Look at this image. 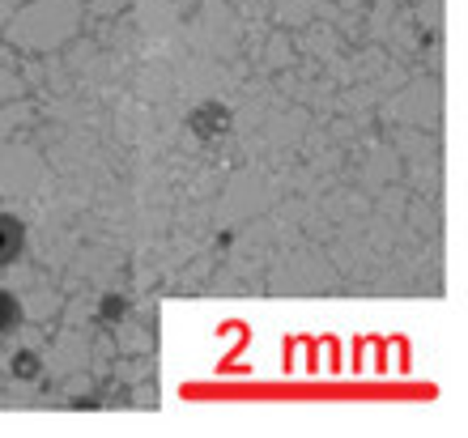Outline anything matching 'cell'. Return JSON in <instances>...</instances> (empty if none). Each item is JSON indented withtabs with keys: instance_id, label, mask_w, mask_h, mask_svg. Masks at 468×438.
Listing matches in <instances>:
<instances>
[{
	"instance_id": "obj_1",
	"label": "cell",
	"mask_w": 468,
	"mask_h": 438,
	"mask_svg": "<svg viewBox=\"0 0 468 438\" xmlns=\"http://www.w3.org/2000/svg\"><path fill=\"white\" fill-rule=\"evenodd\" d=\"M230 107H222V102H200L192 115H187V128H192V136H200V141H222L226 133H230Z\"/></svg>"
},
{
	"instance_id": "obj_2",
	"label": "cell",
	"mask_w": 468,
	"mask_h": 438,
	"mask_svg": "<svg viewBox=\"0 0 468 438\" xmlns=\"http://www.w3.org/2000/svg\"><path fill=\"white\" fill-rule=\"evenodd\" d=\"M26 251V226L13 213H0V268Z\"/></svg>"
},
{
	"instance_id": "obj_3",
	"label": "cell",
	"mask_w": 468,
	"mask_h": 438,
	"mask_svg": "<svg viewBox=\"0 0 468 438\" xmlns=\"http://www.w3.org/2000/svg\"><path fill=\"white\" fill-rule=\"evenodd\" d=\"M13 328H22V303L9 290H0V337Z\"/></svg>"
},
{
	"instance_id": "obj_4",
	"label": "cell",
	"mask_w": 468,
	"mask_h": 438,
	"mask_svg": "<svg viewBox=\"0 0 468 438\" xmlns=\"http://www.w3.org/2000/svg\"><path fill=\"white\" fill-rule=\"evenodd\" d=\"M38 370H43V366H38L35 353H17V358H13V375L17 379H38Z\"/></svg>"
},
{
	"instance_id": "obj_5",
	"label": "cell",
	"mask_w": 468,
	"mask_h": 438,
	"mask_svg": "<svg viewBox=\"0 0 468 438\" xmlns=\"http://www.w3.org/2000/svg\"><path fill=\"white\" fill-rule=\"evenodd\" d=\"M123 311H128L123 298H102V319H123Z\"/></svg>"
}]
</instances>
